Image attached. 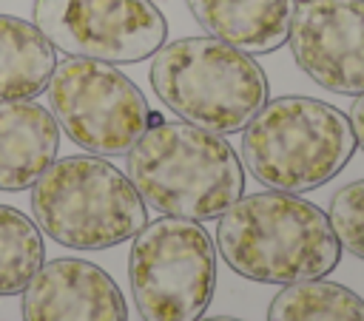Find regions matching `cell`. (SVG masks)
Returning <instances> with one entry per match:
<instances>
[{
    "label": "cell",
    "mask_w": 364,
    "mask_h": 321,
    "mask_svg": "<svg viewBox=\"0 0 364 321\" xmlns=\"http://www.w3.org/2000/svg\"><path fill=\"white\" fill-rule=\"evenodd\" d=\"M46 94L68 139L97 156H125L151 119L142 91L119 68L100 60L68 57L57 62Z\"/></svg>",
    "instance_id": "obj_7"
},
{
    "label": "cell",
    "mask_w": 364,
    "mask_h": 321,
    "mask_svg": "<svg viewBox=\"0 0 364 321\" xmlns=\"http://www.w3.org/2000/svg\"><path fill=\"white\" fill-rule=\"evenodd\" d=\"M31 17L57 51L111 65L142 62L168 37L151 0H34Z\"/></svg>",
    "instance_id": "obj_8"
},
{
    "label": "cell",
    "mask_w": 364,
    "mask_h": 321,
    "mask_svg": "<svg viewBox=\"0 0 364 321\" xmlns=\"http://www.w3.org/2000/svg\"><path fill=\"white\" fill-rule=\"evenodd\" d=\"M60 125L31 99L0 102V190H26L57 159Z\"/></svg>",
    "instance_id": "obj_11"
},
{
    "label": "cell",
    "mask_w": 364,
    "mask_h": 321,
    "mask_svg": "<svg viewBox=\"0 0 364 321\" xmlns=\"http://www.w3.org/2000/svg\"><path fill=\"white\" fill-rule=\"evenodd\" d=\"M54 65V45L34 23L0 14V102L43 94Z\"/></svg>",
    "instance_id": "obj_13"
},
{
    "label": "cell",
    "mask_w": 364,
    "mask_h": 321,
    "mask_svg": "<svg viewBox=\"0 0 364 321\" xmlns=\"http://www.w3.org/2000/svg\"><path fill=\"white\" fill-rule=\"evenodd\" d=\"M128 276L142 321H199L216 290V250L196 219L162 216L134 236Z\"/></svg>",
    "instance_id": "obj_6"
},
{
    "label": "cell",
    "mask_w": 364,
    "mask_h": 321,
    "mask_svg": "<svg viewBox=\"0 0 364 321\" xmlns=\"http://www.w3.org/2000/svg\"><path fill=\"white\" fill-rule=\"evenodd\" d=\"M327 219L338 244L364 261V179L344 185L333 196Z\"/></svg>",
    "instance_id": "obj_16"
},
{
    "label": "cell",
    "mask_w": 364,
    "mask_h": 321,
    "mask_svg": "<svg viewBox=\"0 0 364 321\" xmlns=\"http://www.w3.org/2000/svg\"><path fill=\"white\" fill-rule=\"evenodd\" d=\"M216 247L233 273L262 284L324 278L341 259L327 213L284 190L239 196L219 216Z\"/></svg>",
    "instance_id": "obj_1"
},
{
    "label": "cell",
    "mask_w": 364,
    "mask_h": 321,
    "mask_svg": "<svg viewBox=\"0 0 364 321\" xmlns=\"http://www.w3.org/2000/svg\"><path fill=\"white\" fill-rule=\"evenodd\" d=\"M23 321H128V310L102 267L82 259H54L26 284Z\"/></svg>",
    "instance_id": "obj_10"
},
{
    "label": "cell",
    "mask_w": 364,
    "mask_h": 321,
    "mask_svg": "<svg viewBox=\"0 0 364 321\" xmlns=\"http://www.w3.org/2000/svg\"><path fill=\"white\" fill-rule=\"evenodd\" d=\"M267 321H364V298L336 281H296L276 293Z\"/></svg>",
    "instance_id": "obj_14"
},
{
    "label": "cell",
    "mask_w": 364,
    "mask_h": 321,
    "mask_svg": "<svg viewBox=\"0 0 364 321\" xmlns=\"http://www.w3.org/2000/svg\"><path fill=\"white\" fill-rule=\"evenodd\" d=\"M46 244L34 219L17 207L0 205V295L23 293L43 267Z\"/></svg>",
    "instance_id": "obj_15"
},
{
    "label": "cell",
    "mask_w": 364,
    "mask_h": 321,
    "mask_svg": "<svg viewBox=\"0 0 364 321\" xmlns=\"http://www.w3.org/2000/svg\"><path fill=\"white\" fill-rule=\"evenodd\" d=\"M355 151V134L338 108L313 97H279L245 125L247 173L284 193H307L338 176Z\"/></svg>",
    "instance_id": "obj_3"
},
{
    "label": "cell",
    "mask_w": 364,
    "mask_h": 321,
    "mask_svg": "<svg viewBox=\"0 0 364 321\" xmlns=\"http://www.w3.org/2000/svg\"><path fill=\"white\" fill-rule=\"evenodd\" d=\"M350 125H353V134H355V145H361L364 151V94H358L350 105V114H347Z\"/></svg>",
    "instance_id": "obj_17"
},
{
    "label": "cell",
    "mask_w": 364,
    "mask_h": 321,
    "mask_svg": "<svg viewBox=\"0 0 364 321\" xmlns=\"http://www.w3.org/2000/svg\"><path fill=\"white\" fill-rule=\"evenodd\" d=\"M128 179L156 213L196 222L222 216L245 190L242 162L222 134L154 114L128 151Z\"/></svg>",
    "instance_id": "obj_2"
},
{
    "label": "cell",
    "mask_w": 364,
    "mask_h": 321,
    "mask_svg": "<svg viewBox=\"0 0 364 321\" xmlns=\"http://www.w3.org/2000/svg\"><path fill=\"white\" fill-rule=\"evenodd\" d=\"M151 88L182 122L213 134H236L267 102L262 65L216 37L165 43L151 62Z\"/></svg>",
    "instance_id": "obj_4"
},
{
    "label": "cell",
    "mask_w": 364,
    "mask_h": 321,
    "mask_svg": "<svg viewBox=\"0 0 364 321\" xmlns=\"http://www.w3.org/2000/svg\"><path fill=\"white\" fill-rule=\"evenodd\" d=\"M205 321H242V318H233V315H216V318H205Z\"/></svg>",
    "instance_id": "obj_18"
},
{
    "label": "cell",
    "mask_w": 364,
    "mask_h": 321,
    "mask_svg": "<svg viewBox=\"0 0 364 321\" xmlns=\"http://www.w3.org/2000/svg\"><path fill=\"white\" fill-rule=\"evenodd\" d=\"M31 213L48 239L74 250L122 244L148 222L131 179L102 156L54 159L31 185Z\"/></svg>",
    "instance_id": "obj_5"
},
{
    "label": "cell",
    "mask_w": 364,
    "mask_h": 321,
    "mask_svg": "<svg viewBox=\"0 0 364 321\" xmlns=\"http://www.w3.org/2000/svg\"><path fill=\"white\" fill-rule=\"evenodd\" d=\"M287 43L313 82L333 94H364V0H299Z\"/></svg>",
    "instance_id": "obj_9"
},
{
    "label": "cell",
    "mask_w": 364,
    "mask_h": 321,
    "mask_svg": "<svg viewBox=\"0 0 364 321\" xmlns=\"http://www.w3.org/2000/svg\"><path fill=\"white\" fill-rule=\"evenodd\" d=\"M196 23L245 54H270L287 43L296 0H188Z\"/></svg>",
    "instance_id": "obj_12"
}]
</instances>
